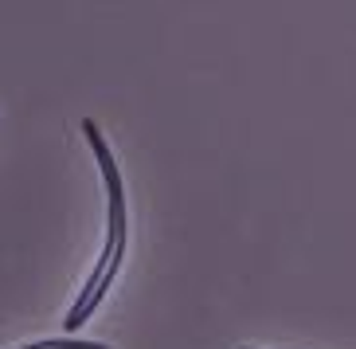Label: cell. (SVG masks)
Segmentation results:
<instances>
[{
	"mask_svg": "<svg viewBox=\"0 0 356 349\" xmlns=\"http://www.w3.org/2000/svg\"><path fill=\"white\" fill-rule=\"evenodd\" d=\"M83 134L90 141V153L98 161V173H102V185H106V240H102V251H98V263L90 271V279L83 283L74 307L67 310L63 318V329L74 334L83 329L90 318L98 314L102 298L110 295L114 279L122 275V263H126V251H129V201H126V185H122V169H118V157L110 153L102 130H98L95 118H83Z\"/></svg>",
	"mask_w": 356,
	"mask_h": 349,
	"instance_id": "1",
	"label": "cell"
},
{
	"mask_svg": "<svg viewBox=\"0 0 356 349\" xmlns=\"http://www.w3.org/2000/svg\"><path fill=\"white\" fill-rule=\"evenodd\" d=\"M16 349H114L102 341H71V338H51V341H32V346H16Z\"/></svg>",
	"mask_w": 356,
	"mask_h": 349,
	"instance_id": "2",
	"label": "cell"
},
{
	"mask_svg": "<svg viewBox=\"0 0 356 349\" xmlns=\"http://www.w3.org/2000/svg\"><path fill=\"white\" fill-rule=\"evenodd\" d=\"M239 349H259V346H239Z\"/></svg>",
	"mask_w": 356,
	"mask_h": 349,
	"instance_id": "3",
	"label": "cell"
}]
</instances>
